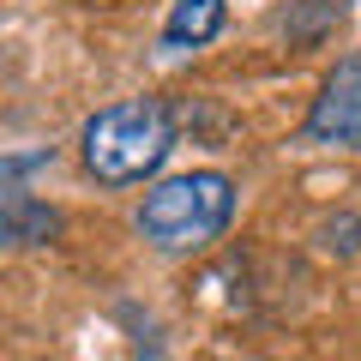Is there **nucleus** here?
Segmentation results:
<instances>
[{"label": "nucleus", "mask_w": 361, "mask_h": 361, "mask_svg": "<svg viewBox=\"0 0 361 361\" xmlns=\"http://www.w3.org/2000/svg\"><path fill=\"white\" fill-rule=\"evenodd\" d=\"M0 247H6V241H0Z\"/></svg>", "instance_id": "6"}, {"label": "nucleus", "mask_w": 361, "mask_h": 361, "mask_svg": "<svg viewBox=\"0 0 361 361\" xmlns=\"http://www.w3.org/2000/svg\"><path fill=\"white\" fill-rule=\"evenodd\" d=\"M223 18H229L223 0H175L169 6V25H163V49H205L223 30Z\"/></svg>", "instance_id": "4"}, {"label": "nucleus", "mask_w": 361, "mask_h": 361, "mask_svg": "<svg viewBox=\"0 0 361 361\" xmlns=\"http://www.w3.org/2000/svg\"><path fill=\"white\" fill-rule=\"evenodd\" d=\"M343 18H349L343 0H295L289 18H283V30H289V42H301V49H319Z\"/></svg>", "instance_id": "5"}, {"label": "nucleus", "mask_w": 361, "mask_h": 361, "mask_svg": "<svg viewBox=\"0 0 361 361\" xmlns=\"http://www.w3.org/2000/svg\"><path fill=\"white\" fill-rule=\"evenodd\" d=\"M175 151V121L157 97H127V103H109L85 121L78 133V157L103 187H133V180L157 175Z\"/></svg>", "instance_id": "1"}, {"label": "nucleus", "mask_w": 361, "mask_h": 361, "mask_svg": "<svg viewBox=\"0 0 361 361\" xmlns=\"http://www.w3.org/2000/svg\"><path fill=\"white\" fill-rule=\"evenodd\" d=\"M307 139L337 145V151H361V54H343L325 73L319 97L307 109Z\"/></svg>", "instance_id": "3"}, {"label": "nucleus", "mask_w": 361, "mask_h": 361, "mask_svg": "<svg viewBox=\"0 0 361 361\" xmlns=\"http://www.w3.org/2000/svg\"><path fill=\"white\" fill-rule=\"evenodd\" d=\"M235 217V180L223 169H187L157 180L139 205V235L163 253H199Z\"/></svg>", "instance_id": "2"}]
</instances>
